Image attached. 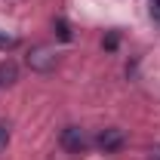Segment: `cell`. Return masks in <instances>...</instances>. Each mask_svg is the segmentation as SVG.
Listing matches in <instances>:
<instances>
[{"label":"cell","mask_w":160,"mask_h":160,"mask_svg":"<svg viewBox=\"0 0 160 160\" xmlns=\"http://www.w3.org/2000/svg\"><path fill=\"white\" fill-rule=\"evenodd\" d=\"M86 145H89V139H86V132H83L80 126H65V129H62V148H65V151L83 154Z\"/></svg>","instance_id":"cell-1"},{"label":"cell","mask_w":160,"mask_h":160,"mask_svg":"<svg viewBox=\"0 0 160 160\" xmlns=\"http://www.w3.org/2000/svg\"><path fill=\"white\" fill-rule=\"evenodd\" d=\"M28 65H31V71L46 74V71H52V68H56V52H52L49 46H37V49H31Z\"/></svg>","instance_id":"cell-2"},{"label":"cell","mask_w":160,"mask_h":160,"mask_svg":"<svg viewBox=\"0 0 160 160\" xmlns=\"http://www.w3.org/2000/svg\"><path fill=\"white\" fill-rule=\"evenodd\" d=\"M96 142H99V148H105V151H117L120 145H123V129H114V126L111 129H102Z\"/></svg>","instance_id":"cell-3"},{"label":"cell","mask_w":160,"mask_h":160,"mask_svg":"<svg viewBox=\"0 0 160 160\" xmlns=\"http://www.w3.org/2000/svg\"><path fill=\"white\" fill-rule=\"evenodd\" d=\"M16 80H19V65L12 59L0 62V86H12Z\"/></svg>","instance_id":"cell-4"},{"label":"cell","mask_w":160,"mask_h":160,"mask_svg":"<svg viewBox=\"0 0 160 160\" xmlns=\"http://www.w3.org/2000/svg\"><path fill=\"white\" fill-rule=\"evenodd\" d=\"M16 46H19V37H16V34H6V31L0 28V49L6 52V49H16Z\"/></svg>","instance_id":"cell-5"},{"label":"cell","mask_w":160,"mask_h":160,"mask_svg":"<svg viewBox=\"0 0 160 160\" xmlns=\"http://www.w3.org/2000/svg\"><path fill=\"white\" fill-rule=\"evenodd\" d=\"M56 28H59V37H62V40H71V31H68L65 19H59V22H56Z\"/></svg>","instance_id":"cell-6"},{"label":"cell","mask_w":160,"mask_h":160,"mask_svg":"<svg viewBox=\"0 0 160 160\" xmlns=\"http://www.w3.org/2000/svg\"><path fill=\"white\" fill-rule=\"evenodd\" d=\"M6 145H9V129H6V126L0 123V151H3Z\"/></svg>","instance_id":"cell-7"},{"label":"cell","mask_w":160,"mask_h":160,"mask_svg":"<svg viewBox=\"0 0 160 160\" xmlns=\"http://www.w3.org/2000/svg\"><path fill=\"white\" fill-rule=\"evenodd\" d=\"M154 19H157V22H160V6H154Z\"/></svg>","instance_id":"cell-8"},{"label":"cell","mask_w":160,"mask_h":160,"mask_svg":"<svg viewBox=\"0 0 160 160\" xmlns=\"http://www.w3.org/2000/svg\"><path fill=\"white\" fill-rule=\"evenodd\" d=\"M151 3H154V6H160V0H151Z\"/></svg>","instance_id":"cell-9"}]
</instances>
